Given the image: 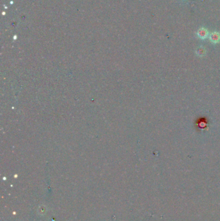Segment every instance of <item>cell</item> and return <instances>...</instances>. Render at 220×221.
I'll return each mask as SVG.
<instances>
[{"label":"cell","instance_id":"1","mask_svg":"<svg viewBox=\"0 0 220 221\" xmlns=\"http://www.w3.org/2000/svg\"><path fill=\"white\" fill-rule=\"evenodd\" d=\"M197 35L199 38H201L202 40H205L208 37L209 32L207 29H206L205 28H204V27H202V28H200L198 30Z\"/></svg>","mask_w":220,"mask_h":221},{"label":"cell","instance_id":"2","mask_svg":"<svg viewBox=\"0 0 220 221\" xmlns=\"http://www.w3.org/2000/svg\"><path fill=\"white\" fill-rule=\"evenodd\" d=\"M210 40L213 43H217L220 41V34L218 32H213L209 36Z\"/></svg>","mask_w":220,"mask_h":221},{"label":"cell","instance_id":"3","mask_svg":"<svg viewBox=\"0 0 220 221\" xmlns=\"http://www.w3.org/2000/svg\"><path fill=\"white\" fill-rule=\"evenodd\" d=\"M196 52H197V54L199 56H204L205 53V49L204 47H199Z\"/></svg>","mask_w":220,"mask_h":221}]
</instances>
